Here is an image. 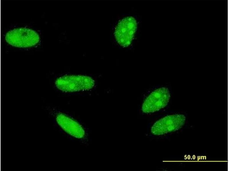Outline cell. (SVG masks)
<instances>
[{"mask_svg":"<svg viewBox=\"0 0 229 171\" xmlns=\"http://www.w3.org/2000/svg\"><path fill=\"white\" fill-rule=\"evenodd\" d=\"M5 40L10 44L19 47L34 46L40 40V37L34 30L22 28L14 29L6 34Z\"/></svg>","mask_w":229,"mask_h":171,"instance_id":"2","label":"cell"},{"mask_svg":"<svg viewBox=\"0 0 229 171\" xmlns=\"http://www.w3.org/2000/svg\"><path fill=\"white\" fill-rule=\"evenodd\" d=\"M55 84L56 87L62 91L73 92L90 89L94 87L95 82L89 76L66 75L57 78Z\"/></svg>","mask_w":229,"mask_h":171,"instance_id":"1","label":"cell"},{"mask_svg":"<svg viewBox=\"0 0 229 171\" xmlns=\"http://www.w3.org/2000/svg\"><path fill=\"white\" fill-rule=\"evenodd\" d=\"M185 116L182 114L167 116L156 122L151 128V132L155 135H160L178 130L184 125Z\"/></svg>","mask_w":229,"mask_h":171,"instance_id":"3","label":"cell"},{"mask_svg":"<svg viewBox=\"0 0 229 171\" xmlns=\"http://www.w3.org/2000/svg\"><path fill=\"white\" fill-rule=\"evenodd\" d=\"M137 27L136 21L133 17H127L120 21L114 33L118 43L124 47L129 46L131 43Z\"/></svg>","mask_w":229,"mask_h":171,"instance_id":"4","label":"cell"},{"mask_svg":"<svg viewBox=\"0 0 229 171\" xmlns=\"http://www.w3.org/2000/svg\"><path fill=\"white\" fill-rule=\"evenodd\" d=\"M170 97L169 91L167 88H159L147 97L143 104L142 110L145 113L158 111L166 106Z\"/></svg>","mask_w":229,"mask_h":171,"instance_id":"5","label":"cell"},{"mask_svg":"<svg viewBox=\"0 0 229 171\" xmlns=\"http://www.w3.org/2000/svg\"><path fill=\"white\" fill-rule=\"evenodd\" d=\"M57 123L66 132L78 139L83 138L85 132L82 126L77 122L62 113H58L56 117Z\"/></svg>","mask_w":229,"mask_h":171,"instance_id":"6","label":"cell"}]
</instances>
